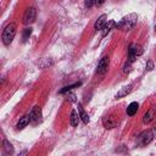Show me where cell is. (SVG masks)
Wrapping results in <instances>:
<instances>
[{"label":"cell","mask_w":156,"mask_h":156,"mask_svg":"<svg viewBox=\"0 0 156 156\" xmlns=\"http://www.w3.org/2000/svg\"><path fill=\"white\" fill-rule=\"evenodd\" d=\"M136 20H138V15L136 13H129L128 16L123 17L118 23H116V27L121 30L128 32L130 29L134 28V26L136 24Z\"/></svg>","instance_id":"cell-1"},{"label":"cell","mask_w":156,"mask_h":156,"mask_svg":"<svg viewBox=\"0 0 156 156\" xmlns=\"http://www.w3.org/2000/svg\"><path fill=\"white\" fill-rule=\"evenodd\" d=\"M16 32H17V24L15 22H11L5 27V29L2 30V35H1L4 45L9 46L12 43V40H13L15 35H16Z\"/></svg>","instance_id":"cell-2"},{"label":"cell","mask_w":156,"mask_h":156,"mask_svg":"<svg viewBox=\"0 0 156 156\" xmlns=\"http://www.w3.org/2000/svg\"><path fill=\"white\" fill-rule=\"evenodd\" d=\"M37 18V11L34 7H28L24 13H23V17H22V22L24 24H32Z\"/></svg>","instance_id":"cell-3"},{"label":"cell","mask_w":156,"mask_h":156,"mask_svg":"<svg viewBox=\"0 0 156 156\" xmlns=\"http://www.w3.org/2000/svg\"><path fill=\"white\" fill-rule=\"evenodd\" d=\"M154 139V132L152 130H145L139 135V144L141 146L147 145L151 140Z\"/></svg>","instance_id":"cell-4"},{"label":"cell","mask_w":156,"mask_h":156,"mask_svg":"<svg viewBox=\"0 0 156 156\" xmlns=\"http://www.w3.org/2000/svg\"><path fill=\"white\" fill-rule=\"evenodd\" d=\"M108 66H110V58H108V56H104V57L99 61V63H98L96 72L100 73V74H104V73L107 72Z\"/></svg>","instance_id":"cell-5"},{"label":"cell","mask_w":156,"mask_h":156,"mask_svg":"<svg viewBox=\"0 0 156 156\" xmlns=\"http://www.w3.org/2000/svg\"><path fill=\"white\" fill-rule=\"evenodd\" d=\"M29 117H30V121L34 122V123L40 122L41 121V108L38 105L33 106L32 110H30V112H29Z\"/></svg>","instance_id":"cell-6"},{"label":"cell","mask_w":156,"mask_h":156,"mask_svg":"<svg viewBox=\"0 0 156 156\" xmlns=\"http://www.w3.org/2000/svg\"><path fill=\"white\" fill-rule=\"evenodd\" d=\"M155 115H156V108H155V107H150V108L146 111V113L144 115V117H143V122H144L145 124H149L151 121H154Z\"/></svg>","instance_id":"cell-7"},{"label":"cell","mask_w":156,"mask_h":156,"mask_svg":"<svg viewBox=\"0 0 156 156\" xmlns=\"http://www.w3.org/2000/svg\"><path fill=\"white\" fill-rule=\"evenodd\" d=\"M106 22H107V16H106V15H101V16L96 20V22H95V24H94V29H95V30H101V29L104 28V26L106 24Z\"/></svg>","instance_id":"cell-8"},{"label":"cell","mask_w":156,"mask_h":156,"mask_svg":"<svg viewBox=\"0 0 156 156\" xmlns=\"http://www.w3.org/2000/svg\"><path fill=\"white\" fill-rule=\"evenodd\" d=\"M132 90H133V84H128V85H126V87L121 88V90L116 94V98H123V96H126V95L130 94V93H132Z\"/></svg>","instance_id":"cell-9"},{"label":"cell","mask_w":156,"mask_h":156,"mask_svg":"<svg viewBox=\"0 0 156 156\" xmlns=\"http://www.w3.org/2000/svg\"><path fill=\"white\" fill-rule=\"evenodd\" d=\"M79 118H80V116L78 115V112H77L76 110H72V111H71V117H69V123H71V126H72V127H77L78 123H79Z\"/></svg>","instance_id":"cell-10"},{"label":"cell","mask_w":156,"mask_h":156,"mask_svg":"<svg viewBox=\"0 0 156 156\" xmlns=\"http://www.w3.org/2000/svg\"><path fill=\"white\" fill-rule=\"evenodd\" d=\"M29 122H30L29 115H26V116L21 117L20 121H18V123H17V129H18V130H20V129H23L24 127H27V126L29 124Z\"/></svg>","instance_id":"cell-11"},{"label":"cell","mask_w":156,"mask_h":156,"mask_svg":"<svg viewBox=\"0 0 156 156\" xmlns=\"http://www.w3.org/2000/svg\"><path fill=\"white\" fill-rule=\"evenodd\" d=\"M138 107H139L138 102H135V101L130 102V104L128 105V107H127V115H128V116H134V115L136 113V111H138Z\"/></svg>","instance_id":"cell-12"},{"label":"cell","mask_w":156,"mask_h":156,"mask_svg":"<svg viewBox=\"0 0 156 156\" xmlns=\"http://www.w3.org/2000/svg\"><path fill=\"white\" fill-rule=\"evenodd\" d=\"M113 27H116V23H115L113 21H107V22H106V24L104 26V28L101 29V30H102V37H105V35H106V34H107V33H108Z\"/></svg>","instance_id":"cell-13"},{"label":"cell","mask_w":156,"mask_h":156,"mask_svg":"<svg viewBox=\"0 0 156 156\" xmlns=\"http://www.w3.org/2000/svg\"><path fill=\"white\" fill-rule=\"evenodd\" d=\"M78 110H79V116H80V119L83 121V123H88L89 122V116H88V113L83 110V107H82V105L80 104H78Z\"/></svg>","instance_id":"cell-14"},{"label":"cell","mask_w":156,"mask_h":156,"mask_svg":"<svg viewBox=\"0 0 156 156\" xmlns=\"http://www.w3.org/2000/svg\"><path fill=\"white\" fill-rule=\"evenodd\" d=\"M102 123H104V127L106 128V129H111V128H113L115 126H116V122L111 118V117H107V118H104V121H102Z\"/></svg>","instance_id":"cell-15"},{"label":"cell","mask_w":156,"mask_h":156,"mask_svg":"<svg viewBox=\"0 0 156 156\" xmlns=\"http://www.w3.org/2000/svg\"><path fill=\"white\" fill-rule=\"evenodd\" d=\"M135 58H136V55H135V52H134L133 44H130L129 48H128V61H129V62H133V61H135Z\"/></svg>","instance_id":"cell-16"},{"label":"cell","mask_w":156,"mask_h":156,"mask_svg":"<svg viewBox=\"0 0 156 156\" xmlns=\"http://www.w3.org/2000/svg\"><path fill=\"white\" fill-rule=\"evenodd\" d=\"M2 146H4V150H5L6 154H12V152H13L12 145H11L10 141H7L6 139H4V141H2Z\"/></svg>","instance_id":"cell-17"},{"label":"cell","mask_w":156,"mask_h":156,"mask_svg":"<svg viewBox=\"0 0 156 156\" xmlns=\"http://www.w3.org/2000/svg\"><path fill=\"white\" fill-rule=\"evenodd\" d=\"M82 83L80 82H78V83H74V84H71V85H66L65 88H62L61 90H60V94H63V93H68L69 90H72L73 88H76V87H79Z\"/></svg>","instance_id":"cell-18"},{"label":"cell","mask_w":156,"mask_h":156,"mask_svg":"<svg viewBox=\"0 0 156 156\" xmlns=\"http://www.w3.org/2000/svg\"><path fill=\"white\" fill-rule=\"evenodd\" d=\"M133 49H134V52H135L136 56H140V55H143V52H144L143 46L139 45V44H133Z\"/></svg>","instance_id":"cell-19"},{"label":"cell","mask_w":156,"mask_h":156,"mask_svg":"<svg viewBox=\"0 0 156 156\" xmlns=\"http://www.w3.org/2000/svg\"><path fill=\"white\" fill-rule=\"evenodd\" d=\"M30 34H32V28H30V27L24 28V30H23V35H22L23 40H27V39L30 37Z\"/></svg>","instance_id":"cell-20"},{"label":"cell","mask_w":156,"mask_h":156,"mask_svg":"<svg viewBox=\"0 0 156 156\" xmlns=\"http://www.w3.org/2000/svg\"><path fill=\"white\" fill-rule=\"evenodd\" d=\"M67 98H68V100L69 101H73V102H76L77 101V99H76V94L73 93V91H68V94H67Z\"/></svg>","instance_id":"cell-21"},{"label":"cell","mask_w":156,"mask_h":156,"mask_svg":"<svg viewBox=\"0 0 156 156\" xmlns=\"http://www.w3.org/2000/svg\"><path fill=\"white\" fill-rule=\"evenodd\" d=\"M130 63H132V62H129V61L124 63V66H123V72H124V73H127V72L130 71Z\"/></svg>","instance_id":"cell-22"},{"label":"cell","mask_w":156,"mask_h":156,"mask_svg":"<svg viewBox=\"0 0 156 156\" xmlns=\"http://www.w3.org/2000/svg\"><path fill=\"white\" fill-rule=\"evenodd\" d=\"M154 69V62L152 61H147L146 63V71H152Z\"/></svg>","instance_id":"cell-23"},{"label":"cell","mask_w":156,"mask_h":156,"mask_svg":"<svg viewBox=\"0 0 156 156\" xmlns=\"http://www.w3.org/2000/svg\"><path fill=\"white\" fill-rule=\"evenodd\" d=\"M95 4V0H85V6L87 7H91Z\"/></svg>","instance_id":"cell-24"},{"label":"cell","mask_w":156,"mask_h":156,"mask_svg":"<svg viewBox=\"0 0 156 156\" xmlns=\"http://www.w3.org/2000/svg\"><path fill=\"white\" fill-rule=\"evenodd\" d=\"M105 2V0H95V4L98 5V6H100V5H102Z\"/></svg>","instance_id":"cell-25"},{"label":"cell","mask_w":156,"mask_h":156,"mask_svg":"<svg viewBox=\"0 0 156 156\" xmlns=\"http://www.w3.org/2000/svg\"><path fill=\"white\" fill-rule=\"evenodd\" d=\"M155 30H156V24H155Z\"/></svg>","instance_id":"cell-26"}]
</instances>
